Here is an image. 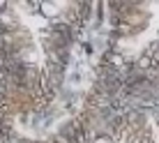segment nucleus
<instances>
[{"mask_svg": "<svg viewBox=\"0 0 159 143\" xmlns=\"http://www.w3.org/2000/svg\"><path fill=\"white\" fill-rule=\"evenodd\" d=\"M39 12L42 16H46V19H56L65 12V5H56V2H42L39 5Z\"/></svg>", "mask_w": 159, "mask_h": 143, "instance_id": "f257e3e1", "label": "nucleus"}]
</instances>
